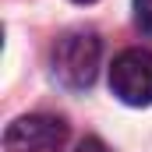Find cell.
<instances>
[{"label": "cell", "mask_w": 152, "mask_h": 152, "mask_svg": "<svg viewBox=\"0 0 152 152\" xmlns=\"http://www.w3.org/2000/svg\"><path fill=\"white\" fill-rule=\"evenodd\" d=\"M67 124L50 113H28L18 117L4 131V149L7 152H60L67 145Z\"/></svg>", "instance_id": "3957f363"}, {"label": "cell", "mask_w": 152, "mask_h": 152, "mask_svg": "<svg viewBox=\"0 0 152 152\" xmlns=\"http://www.w3.org/2000/svg\"><path fill=\"white\" fill-rule=\"evenodd\" d=\"M134 18H138V28L152 36V0H134Z\"/></svg>", "instance_id": "277c9868"}, {"label": "cell", "mask_w": 152, "mask_h": 152, "mask_svg": "<svg viewBox=\"0 0 152 152\" xmlns=\"http://www.w3.org/2000/svg\"><path fill=\"white\" fill-rule=\"evenodd\" d=\"M110 88L127 106H149L152 103V50H124L110 64Z\"/></svg>", "instance_id": "7a4b0ae2"}, {"label": "cell", "mask_w": 152, "mask_h": 152, "mask_svg": "<svg viewBox=\"0 0 152 152\" xmlns=\"http://www.w3.org/2000/svg\"><path fill=\"white\" fill-rule=\"evenodd\" d=\"M78 4H92V0H78Z\"/></svg>", "instance_id": "8992f818"}, {"label": "cell", "mask_w": 152, "mask_h": 152, "mask_svg": "<svg viewBox=\"0 0 152 152\" xmlns=\"http://www.w3.org/2000/svg\"><path fill=\"white\" fill-rule=\"evenodd\" d=\"M75 152H110V149H106V142H99V138L88 134V138H81V142L75 145Z\"/></svg>", "instance_id": "5b68a950"}, {"label": "cell", "mask_w": 152, "mask_h": 152, "mask_svg": "<svg viewBox=\"0 0 152 152\" xmlns=\"http://www.w3.org/2000/svg\"><path fill=\"white\" fill-rule=\"evenodd\" d=\"M99 57H103V42L96 32L85 28L64 32L53 42V75L67 88H88L99 71Z\"/></svg>", "instance_id": "6da1fadb"}]
</instances>
